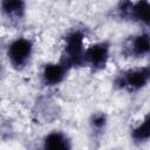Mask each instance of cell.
I'll return each instance as SVG.
<instances>
[{"label":"cell","instance_id":"10","mask_svg":"<svg viewBox=\"0 0 150 150\" xmlns=\"http://www.w3.org/2000/svg\"><path fill=\"white\" fill-rule=\"evenodd\" d=\"M149 115L146 114L137 124H135L130 129V138L137 145L145 144L150 137V124H149Z\"/></svg>","mask_w":150,"mask_h":150},{"label":"cell","instance_id":"6","mask_svg":"<svg viewBox=\"0 0 150 150\" xmlns=\"http://www.w3.org/2000/svg\"><path fill=\"white\" fill-rule=\"evenodd\" d=\"M150 52V38L146 29L130 35L122 46V53L125 57L141 60L146 57Z\"/></svg>","mask_w":150,"mask_h":150},{"label":"cell","instance_id":"5","mask_svg":"<svg viewBox=\"0 0 150 150\" xmlns=\"http://www.w3.org/2000/svg\"><path fill=\"white\" fill-rule=\"evenodd\" d=\"M116 15L122 21L137 23L144 29L150 23V2L149 1H121L115 8Z\"/></svg>","mask_w":150,"mask_h":150},{"label":"cell","instance_id":"4","mask_svg":"<svg viewBox=\"0 0 150 150\" xmlns=\"http://www.w3.org/2000/svg\"><path fill=\"white\" fill-rule=\"evenodd\" d=\"M111 57V43L108 40L95 41L86 47L83 55V67H87L91 73L103 71Z\"/></svg>","mask_w":150,"mask_h":150},{"label":"cell","instance_id":"7","mask_svg":"<svg viewBox=\"0 0 150 150\" xmlns=\"http://www.w3.org/2000/svg\"><path fill=\"white\" fill-rule=\"evenodd\" d=\"M69 71V67L61 60L46 62L40 69V81L48 88H55L66 81Z\"/></svg>","mask_w":150,"mask_h":150},{"label":"cell","instance_id":"9","mask_svg":"<svg viewBox=\"0 0 150 150\" xmlns=\"http://www.w3.org/2000/svg\"><path fill=\"white\" fill-rule=\"evenodd\" d=\"M1 16L11 23H20L27 14V4L22 0H4L0 2Z\"/></svg>","mask_w":150,"mask_h":150},{"label":"cell","instance_id":"2","mask_svg":"<svg viewBox=\"0 0 150 150\" xmlns=\"http://www.w3.org/2000/svg\"><path fill=\"white\" fill-rule=\"evenodd\" d=\"M35 42L32 38L20 35L12 39L5 49V55L9 67L16 71L26 69L34 56Z\"/></svg>","mask_w":150,"mask_h":150},{"label":"cell","instance_id":"8","mask_svg":"<svg viewBox=\"0 0 150 150\" xmlns=\"http://www.w3.org/2000/svg\"><path fill=\"white\" fill-rule=\"evenodd\" d=\"M40 150H73V141L66 131L54 129L42 137Z\"/></svg>","mask_w":150,"mask_h":150},{"label":"cell","instance_id":"3","mask_svg":"<svg viewBox=\"0 0 150 150\" xmlns=\"http://www.w3.org/2000/svg\"><path fill=\"white\" fill-rule=\"evenodd\" d=\"M150 81V68L148 64L131 67L121 70L114 79V86L127 93H138L148 87Z\"/></svg>","mask_w":150,"mask_h":150},{"label":"cell","instance_id":"1","mask_svg":"<svg viewBox=\"0 0 150 150\" xmlns=\"http://www.w3.org/2000/svg\"><path fill=\"white\" fill-rule=\"evenodd\" d=\"M87 32L83 27H73L66 32L62 38L61 61L69 69L83 67V55L86 50Z\"/></svg>","mask_w":150,"mask_h":150},{"label":"cell","instance_id":"11","mask_svg":"<svg viewBox=\"0 0 150 150\" xmlns=\"http://www.w3.org/2000/svg\"><path fill=\"white\" fill-rule=\"evenodd\" d=\"M108 123H109V118L104 111L93 112L89 117V128L95 136L103 135V132L107 130Z\"/></svg>","mask_w":150,"mask_h":150}]
</instances>
